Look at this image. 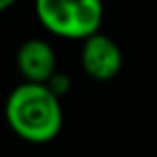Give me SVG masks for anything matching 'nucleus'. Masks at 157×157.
<instances>
[{
    "mask_svg": "<svg viewBox=\"0 0 157 157\" xmlns=\"http://www.w3.org/2000/svg\"><path fill=\"white\" fill-rule=\"evenodd\" d=\"M4 113L10 129L28 143L52 141L64 123L60 96L40 82H22L16 86L6 100Z\"/></svg>",
    "mask_w": 157,
    "mask_h": 157,
    "instance_id": "1",
    "label": "nucleus"
},
{
    "mask_svg": "<svg viewBox=\"0 0 157 157\" xmlns=\"http://www.w3.org/2000/svg\"><path fill=\"white\" fill-rule=\"evenodd\" d=\"M36 16L50 34L84 40L100 32L104 22L101 0H34Z\"/></svg>",
    "mask_w": 157,
    "mask_h": 157,
    "instance_id": "2",
    "label": "nucleus"
},
{
    "mask_svg": "<svg viewBox=\"0 0 157 157\" xmlns=\"http://www.w3.org/2000/svg\"><path fill=\"white\" fill-rule=\"evenodd\" d=\"M80 62L84 72L96 82H109L121 72L123 54L115 40L109 36L96 32L84 38V46L80 52Z\"/></svg>",
    "mask_w": 157,
    "mask_h": 157,
    "instance_id": "3",
    "label": "nucleus"
},
{
    "mask_svg": "<svg viewBox=\"0 0 157 157\" xmlns=\"http://www.w3.org/2000/svg\"><path fill=\"white\" fill-rule=\"evenodd\" d=\"M16 66L24 76V82L46 84L56 74V52L46 40L30 38L22 42L16 52Z\"/></svg>",
    "mask_w": 157,
    "mask_h": 157,
    "instance_id": "4",
    "label": "nucleus"
},
{
    "mask_svg": "<svg viewBox=\"0 0 157 157\" xmlns=\"http://www.w3.org/2000/svg\"><path fill=\"white\" fill-rule=\"evenodd\" d=\"M46 84L50 86V90H52L54 94H58V96L62 98V96H64V94L70 90V78L64 76V74H58V72H56V74L50 78V80L46 82Z\"/></svg>",
    "mask_w": 157,
    "mask_h": 157,
    "instance_id": "5",
    "label": "nucleus"
},
{
    "mask_svg": "<svg viewBox=\"0 0 157 157\" xmlns=\"http://www.w3.org/2000/svg\"><path fill=\"white\" fill-rule=\"evenodd\" d=\"M18 0H0V12L2 10H8V8L12 6V4H16Z\"/></svg>",
    "mask_w": 157,
    "mask_h": 157,
    "instance_id": "6",
    "label": "nucleus"
}]
</instances>
